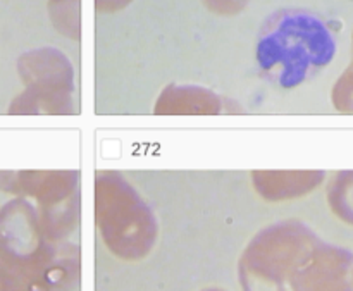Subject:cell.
<instances>
[{
  "label": "cell",
  "instance_id": "cell-1",
  "mask_svg": "<svg viewBox=\"0 0 353 291\" xmlns=\"http://www.w3.org/2000/svg\"><path fill=\"white\" fill-rule=\"evenodd\" d=\"M336 55V40L316 14L281 9L261 28L257 62L281 88H295L323 71Z\"/></svg>",
  "mask_w": 353,
  "mask_h": 291
}]
</instances>
